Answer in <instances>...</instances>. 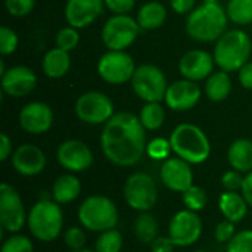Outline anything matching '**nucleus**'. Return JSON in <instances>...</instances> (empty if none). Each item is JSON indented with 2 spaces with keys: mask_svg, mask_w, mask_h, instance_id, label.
<instances>
[{
  "mask_svg": "<svg viewBox=\"0 0 252 252\" xmlns=\"http://www.w3.org/2000/svg\"><path fill=\"white\" fill-rule=\"evenodd\" d=\"M146 128L139 115L118 112L103 126L100 148L109 162L118 167L136 165L146 152Z\"/></svg>",
  "mask_w": 252,
  "mask_h": 252,
  "instance_id": "nucleus-1",
  "label": "nucleus"
},
{
  "mask_svg": "<svg viewBox=\"0 0 252 252\" xmlns=\"http://www.w3.org/2000/svg\"><path fill=\"white\" fill-rule=\"evenodd\" d=\"M227 21L226 9L217 0H205L188 15L186 32L195 41L213 43L226 32Z\"/></svg>",
  "mask_w": 252,
  "mask_h": 252,
  "instance_id": "nucleus-2",
  "label": "nucleus"
},
{
  "mask_svg": "<svg viewBox=\"0 0 252 252\" xmlns=\"http://www.w3.org/2000/svg\"><path fill=\"white\" fill-rule=\"evenodd\" d=\"M252 52V41L250 35L239 28L226 31L217 41L214 47V62L216 65L226 71H239L247 62H250Z\"/></svg>",
  "mask_w": 252,
  "mask_h": 252,
  "instance_id": "nucleus-3",
  "label": "nucleus"
},
{
  "mask_svg": "<svg viewBox=\"0 0 252 252\" xmlns=\"http://www.w3.org/2000/svg\"><path fill=\"white\" fill-rule=\"evenodd\" d=\"M173 152L189 164H202L210 158L211 143L204 130L190 123L179 124L170 134Z\"/></svg>",
  "mask_w": 252,
  "mask_h": 252,
  "instance_id": "nucleus-4",
  "label": "nucleus"
},
{
  "mask_svg": "<svg viewBox=\"0 0 252 252\" xmlns=\"http://www.w3.org/2000/svg\"><path fill=\"white\" fill-rule=\"evenodd\" d=\"M27 224L31 235L41 242L58 239L63 226V216L59 204L49 199H40L31 207Z\"/></svg>",
  "mask_w": 252,
  "mask_h": 252,
  "instance_id": "nucleus-5",
  "label": "nucleus"
},
{
  "mask_svg": "<svg viewBox=\"0 0 252 252\" xmlns=\"http://www.w3.org/2000/svg\"><path fill=\"white\" fill-rule=\"evenodd\" d=\"M77 216L81 226L90 232L102 233L115 229L118 224V210L115 204L103 195L86 198L80 205Z\"/></svg>",
  "mask_w": 252,
  "mask_h": 252,
  "instance_id": "nucleus-6",
  "label": "nucleus"
},
{
  "mask_svg": "<svg viewBox=\"0 0 252 252\" xmlns=\"http://www.w3.org/2000/svg\"><path fill=\"white\" fill-rule=\"evenodd\" d=\"M133 92L145 103L149 102H162L168 89L165 74L161 68L152 63L139 65L131 78Z\"/></svg>",
  "mask_w": 252,
  "mask_h": 252,
  "instance_id": "nucleus-7",
  "label": "nucleus"
},
{
  "mask_svg": "<svg viewBox=\"0 0 252 252\" xmlns=\"http://www.w3.org/2000/svg\"><path fill=\"white\" fill-rule=\"evenodd\" d=\"M140 25L130 15H112L102 27V41L108 50H126L140 32Z\"/></svg>",
  "mask_w": 252,
  "mask_h": 252,
  "instance_id": "nucleus-8",
  "label": "nucleus"
},
{
  "mask_svg": "<svg viewBox=\"0 0 252 252\" xmlns=\"http://www.w3.org/2000/svg\"><path fill=\"white\" fill-rule=\"evenodd\" d=\"M136 65L126 50H108L97 61L99 77L111 86H121L131 81Z\"/></svg>",
  "mask_w": 252,
  "mask_h": 252,
  "instance_id": "nucleus-9",
  "label": "nucleus"
},
{
  "mask_svg": "<svg viewBox=\"0 0 252 252\" xmlns=\"http://www.w3.org/2000/svg\"><path fill=\"white\" fill-rule=\"evenodd\" d=\"M75 115L86 124H106L115 114L112 100L102 92H86L74 105Z\"/></svg>",
  "mask_w": 252,
  "mask_h": 252,
  "instance_id": "nucleus-10",
  "label": "nucleus"
},
{
  "mask_svg": "<svg viewBox=\"0 0 252 252\" xmlns=\"http://www.w3.org/2000/svg\"><path fill=\"white\" fill-rule=\"evenodd\" d=\"M124 199L134 211L148 213L152 210L158 199V189L154 179L146 173L131 174L124 185Z\"/></svg>",
  "mask_w": 252,
  "mask_h": 252,
  "instance_id": "nucleus-11",
  "label": "nucleus"
},
{
  "mask_svg": "<svg viewBox=\"0 0 252 252\" xmlns=\"http://www.w3.org/2000/svg\"><path fill=\"white\" fill-rule=\"evenodd\" d=\"M27 214L19 193L7 183L0 185V226L9 233H18L27 223Z\"/></svg>",
  "mask_w": 252,
  "mask_h": 252,
  "instance_id": "nucleus-12",
  "label": "nucleus"
},
{
  "mask_svg": "<svg viewBox=\"0 0 252 252\" xmlns=\"http://www.w3.org/2000/svg\"><path fill=\"white\" fill-rule=\"evenodd\" d=\"M202 235V221L195 211L183 210L173 216L168 224V236L176 247H190L198 242Z\"/></svg>",
  "mask_w": 252,
  "mask_h": 252,
  "instance_id": "nucleus-13",
  "label": "nucleus"
},
{
  "mask_svg": "<svg viewBox=\"0 0 252 252\" xmlns=\"http://www.w3.org/2000/svg\"><path fill=\"white\" fill-rule=\"evenodd\" d=\"M58 162L71 173H80L92 167L93 152L81 140L69 139L59 145L56 152Z\"/></svg>",
  "mask_w": 252,
  "mask_h": 252,
  "instance_id": "nucleus-14",
  "label": "nucleus"
},
{
  "mask_svg": "<svg viewBox=\"0 0 252 252\" xmlns=\"http://www.w3.org/2000/svg\"><path fill=\"white\" fill-rule=\"evenodd\" d=\"M165 105L171 111L185 112L198 105L201 100V87L196 81L182 78L168 84L165 93Z\"/></svg>",
  "mask_w": 252,
  "mask_h": 252,
  "instance_id": "nucleus-15",
  "label": "nucleus"
},
{
  "mask_svg": "<svg viewBox=\"0 0 252 252\" xmlns=\"http://www.w3.org/2000/svg\"><path fill=\"white\" fill-rule=\"evenodd\" d=\"M214 56L202 49H192L186 52L179 61V71L183 78L192 81L207 80L214 72Z\"/></svg>",
  "mask_w": 252,
  "mask_h": 252,
  "instance_id": "nucleus-16",
  "label": "nucleus"
},
{
  "mask_svg": "<svg viewBox=\"0 0 252 252\" xmlns=\"http://www.w3.org/2000/svg\"><path fill=\"white\" fill-rule=\"evenodd\" d=\"M18 121L24 131L43 134L49 131L53 124V111L44 102H30L19 111Z\"/></svg>",
  "mask_w": 252,
  "mask_h": 252,
  "instance_id": "nucleus-17",
  "label": "nucleus"
},
{
  "mask_svg": "<svg viewBox=\"0 0 252 252\" xmlns=\"http://www.w3.org/2000/svg\"><path fill=\"white\" fill-rule=\"evenodd\" d=\"M37 86L35 72L24 65H15L1 75V90L10 97L28 96Z\"/></svg>",
  "mask_w": 252,
  "mask_h": 252,
  "instance_id": "nucleus-18",
  "label": "nucleus"
},
{
  "mask_svg": "<svg viewBox=\"0 0 252 252\" xmlns=\"http://www.w3.org/2000/svg\"><path fill=\"white\" fill-rule=\"evenodd\" d=\"M192 164L188 161L174 157L164 161L161 167V180L173 192H185L193 186V171Z\"/></svg>",
  "mask_w": 252,
  "mask_h": 252,
  "instance_id": "nucleus-19",
  "label": "nucleus"
},
{
  "mask_svg": "<svg viewBox=\"0 0 252 252\" xmlns=\"http://www.w3.org/2000/svg\"><path fill=\"white\" fill-rule=\"evenodd\" d=\"M105 0H66L65 19L68 25L81 30L92 25L103 12Z\"/></svg>",
  "mask_w": 252,
  "mask_h": 252,
  "instance_id": "nucleus-20",
  "label": "nucleus"
},
{
  "mask_svg": "<svg viewBox=\"0 0 252 252\" xmlns=\"http://www.w3.org/2000/svg\"><path fill=\"white\" fill-rule=\"evenodd\" d=\"M46 155L35 145H21L12 154V165L15 171L25 177L40 174L46 167Z\"/></svg>",
  "mask_w": 252,
  "mask_h": 252,
  "instance_id": "nucleus-21",
  "label": "nucleus"
},
{
  "mask_svg": "<svg viewBox=\"0 0 252 252\" xmlns=\"http://www.w3.org/2000/svg\"><path fill=\"white\" fill-rule=\"evenodd\" d=\"M41 68L44 75H47L49 78H62L63 75L68 74L69 68H71V58H69V52L62 50L59 47H53L50 50H47L43 56L41 61Z\"/></svg>",
  "mask_w": 252,
  "mask_h": 252,
  "instance_id": "nucleus-22",
  "label": "nucleus"
},
{
  "mask_svg": "<svg viewBox=\"0 0 252 252\" xmlns=\"http://www.w3.org/2000/svg\"><path fill=\"white\" fill-rule=\"evenodd\" d=\"M219 208L226 220L236 224L245 219L248 213V202L245 201L244 195L226 190L224 193H221L219 199Z\"/></svg>",
  "mask_w": 252,
  "mask_h": 252,
  "instance_id": "nucleus-23",
  "label": "nucleus"
},
{
  "mask_svg": "<svg viewBox=\"0 0 252 252\" xmlns=\"http://www.w3.org/2000/svg\"><path fill=\"white\" fill-rule=\"evenodd\" d=\"M227 159L233 170L241 173L252 171V142L248 139H236L227 151Z\"/></svg>",
  "mask_w": 252,
  "mask_h": 252,
  "instance_id": "nucleus-24",
  "label": "nucleus"
},
{
  "mask_svg": "<svg viewBox=\"0 0 252 252\" xmlns=\"http://www.w3.org/2000/svg\"><path fill=\"white\" fill-rule=\"evenodd\" d=\"M167 19V7L157 0L148 1L145 3L136 16L137 24L140 25L142 30H157L159 27H162V24Z\"/></svg>",
  "mask_w": 252,
  "mask_h": 252,
  "instance_id": "nucleus-25",
  "label": "nucleus"
},
{
  "mask_svg": "<svg viewBox=\"0 0 252 252\" xmlns=\"http://www.w3.org/2000/svg\"><path fill=\"white\" fill-rule=\"evenodd\" d=\"M81 193V183L74 174L59 176L52 188V195L58 204H69L75 201Z\"/></svg>",
  "mask_w": 252,
  "mask_h": 252,
  "instance_id": "nucleus-26",
  "label": "nucleus"
},
{
  "mask_svg": "<svg viewBox=\"0 0 252 252\" xmlns=\"http://www.w3.org/2000/svg\"><path fill=\"white\" fill-rule=\"evenodd\" d=\"M205 94L211 102H223L229 97L232 92V80L229 72L220 69L214 71L205 80Z\"/></svg>",
  "mask_w": 252,
  "mask_h": 252,
  "instance_id": "nucleus-27",
  "label": "nucleus"
},
{
  "mask_svg": "<svg viewBox=\"0 0 252 252\" xmlns=\"http://www.w3.org/2000/svg\"><path fill=\"white\" fill-rule=\"evenodd\" d=\"M159 233V224L157 219L149 213H140L134 221V235L139 242L151 245Z\"/></svg>",
  "mask_w": 252,
  "mask_h": 252,
  "instance_id": "nucleus-28",
  "label": "nucleus"
},
{
  "mask_svg": "<svg viewBox=\"0 0 252 252\" xmlns=\"http://www.w3.org/2000/svg\"><path fill=\"white\" fill-rule=\"evenodd\" d=\"M139 118L146 130L155 131L161 128L165 121V109L161 105V102H149L142 106Z\"/></svg>",
  "mask_w": 252,
  "mask_h": 252,
  "instance_id": "nucleus-29",
  "label": "nucleus"
},
{
  "mask_svg": "<svg viewBox=\"0 0 252 252\" xmlns=\"http://www.w3.org/2000/svg\"><path fill=\"white\" fill-rule=\"evenodd\" d=\"M227 18L236 25L252 24V0H229L226 6Z\"/></svg>",
  "mask_w": 252,
  "mask_h": 252,
  "instance_id": "nucleus-30",
  "label": "nucleus"
},
{
  "mask_svg": "<svg viewBox=\"0 0 252 252\" xmlns=\"http://www.w3.org/2000/svg\"><path fill=\"white\" fill-rule=\"evenodd\" d=\"M123 248V235L117 229L102 232L96 241V252H121Z\"/></svg>",
  "mask_w": 252,
  "mask_h": 252,
  "instance_id": "nucleus-31",
  "label": "nucleus"
},
{
  "mask_svg": "<svg viewBox=\"0 0 252 252\" xmlns=\"http://www.w3.org/2000/svg\"><path fill=\"white\" fill-rule=\"evenodd\" d=\"M182 199H183L185 207L188 210H190V211H195V213L196 211H202L207 207V202H208L207 192L202 188L195 186V185L183 192Z\"/></svg>",
  "mask_w": 252,
  "mask_h": 252,
  "instance_id": "nucleus-32",
  "label": "nucleus"
},
{
  "mask_svg": "<svg viewBox=\"0 0 252 252\" xmlns=\"http://www.w3.org/2000/svg\"><path fill=\"white\" fill-rule=\"evenodd\" d=\"M55 41H56V47H59L62 50H66V52H71L80 43V32H78L77 28H74L71 25L63 27L56 32Z\"/></svg>",
  "mask_w": 252,
  "mask_h": 252,
  "instance_id": "nucleus-33",
  "label": "nucleus"
},
{
  "mask_svg": "<svg viewBox=\"0 0 252 252\" xmlns=\"http://www.w3.org/2000/svg\"><path fill=\"white\" fill-rule=\"evenodd\" d=\"M171 143L170 139L164 137H155L146 145V154L157 161H165L168 159V155L171 152Z\"/></svg>",
  "mask_w": 252,
  "mask_h": 252,
  "instance_id": "nucleus-34",
  "label": "nucleus"
},
{
  "mask_svg": "<svg viewBox=\"0 0 252 252\" xmlns=\"http://www.w3.org/2000/svg\"><path fill=\"white\" fill-rule=\"evenodd\" d=\"M18 44H19L18 34L12 28L3 25L0 28V53H1V56L12 55L18 49Z\"/></svg>",
  "mask_w": 252,
  "mask_h": 252,
  "instance_id": "nucleus-35",
  "label": "nucleus"
},
{
  "mask_svg": "<svg viewBox=\"0 0 252 252\" xmlns=\"http://www.w3.org/2000/svg\"><path fill=\"white\" fill-rule=\"evenodd\" d=\"M0 252H34V247L27 236L13 235L3 242Z\"/></svg>",
  "mask_w": 252,
  "mask_h": 252,
  "instance_id": "nucleus-36",
  "label": "nucleus"
},
{
  "mask_svg": "<svg viewBox=\"0 0 252 252\" xmlns=\"http://www.w3.org/2000/svg\"><path fill=\"white\" fill-rule=\"evenodd\" d=\"M226 252H252V230H241L227 244Z\"/></svg>",
  "mask_w": 252,
  "mask_h": 252,
  "instance_id": "nucleus-37",
  "label": "nucleus"
},
{
  "mask_svg": "<svg viewBox=\"0 0 252 252\" xmlns=\"http://www.w3.org/2000/svg\"><path fill=\"white\" fill-rule=\"evenodd\" d=\"M35 6V0H4V7L9 15L22 18L32 12Z\"/></svg>",
  "mask_w": 252,
  "mask_h": 252,
  "instance_id": "nucleus-38",
  "label": "nucleus"
},
{
  "mask_svg": "<svg viewBox=\"0 0 252 252\" xmlns=\"http://www.w3.org/2000/svg\"><path fill=\"white\" fill-rule=\"evenodd\" d=\"M63 242L69 248V251L83 250L86 245V235L80 227H69L63 233Z\"/></svg>",
  "mask_w": 252,
  "mask_h": 252,
  "instance_id": "nucleus-39",
  "label": "nucleus"
},
{
  "mask_svg": "<svg viewBox=\"0 0 252 252\" xmlns=\"http://www.w3.org/2000/svg\"><path fill=\"white\" fill-rule=\"evenodd\" d=\"M244 176L241 171H236V170H229L223 174L221 177V185L226 190L229 192H238V190H242V186H244Z\"/></svg>",
  "mask_w": 252,
  "mask_h": 252,
  "instance_id": "nucleus-40",
  "label": "nucleus"
},
{
  "mask_svg": "<svg viewBox=\"0 0 252 252\" xmlns=\"http://www.w3.org/2000/svg\"><path fill=\"white\" fill-rule=\"evenodd\" d=\"M236 235V230H235V223L229 221V220H223L217 224L216 227V232H214V236H216V241L220 242V244H229L233 236Z\"/></svg>",
  "mask_w": 252,
  "mask_h": 252,
  "instance_id": "nucleus-41",
  "label": "nucleus"
},
{
  "mask_svg": "<svg viewBox=\"0 0 252 252\" xmlns=\"http://www.w3.org/2000/svg\"><path fill=\"white\" fill-rule=\"evenodd\" d=\"M136 0H105V7L112 15H128L133 10Z\"/></svg>",
  "mask_w": 252,
  "mask_h": 252,
  "instance_id": "nucleus-42",
  "label": "nucleus"
},
{
  "mask_svg": "<svg viewBox=\"0 0 252 252\" xmlns=\"http://www.w3.org/2000/svg\"><path fill=\"white\" fill-rule=\"evenodd\" d=\"M176 248V244L170 236H158L152 244H151V251L152 252H173Z\"/></svg>",
  "mask_w": 252,
  "mask_h": 252,
  "instance_id": "nucleus-43",
  "label": "nucleus"
},
{
  "mask_svg": "<svg viewBox=\"0 0 252 252\" xmlns=\"http://www.w3.org/2000/svg\"><path fill=\"white\" fill-rule=\"evenodd\" d=\"M195 3H196V0H170L171 9L179 15L190 13L195 9Z\"/></svg>",
  "mask_w": 252,
  "mask_h": 252,
  "instance_id": "nucleus-44",
  "label": "nucleus"
},
{
  "mask_svg": "<svg viewBox=\"0 0 252 252\" xmlns=\"http://www.w3.org/2000/svg\"><path fill=\"white\" fill-rule=\"evenodd\" d=\"M239 83L244 89L252 90V62H247L239 71H238Z\"/></svg>",
  "mask_w": 252,
  "mask_h": 252,
  "instance_id": "nucleus-45",
  "label": "nucleus"
},
{
  "mask_svg": "<svg viewBox=\"0 0 252 252\" xmlns=\"http://www.w3.org/2000/svg\"><path fill=\"white\" fill-rule=\"evenodd\" d=\"M12 155V140L6 133L0 134V161H6Z\"/></svg>",
  "mask_w": 252,
  "mask_h": 252,
  "instance_id": "nucleus-46",
  "label": "nucleus"
},
{
  "mask_svg": "<svg viewBox=\"0 0 252 252\" xmlns=\"http://www.w3.org/2000/svg\"><path fill=\"white\" fill-rule=\"evenodd\" d=\"M242 195L245 198V201L248 202V205L252 207V171L247 173L245 179H244V186H242Z\"/></svg>",
  "mask_w": 252,
  "mask_h": 252,
  "instance_id": "nucleus-47",
  "label": "nucleus"
},
{
  "mask_svg": "<svg viewBox=\"0 0 252 252\" xmlns=\"http://www.w3.org/2000/svg\"><path fill=\"white\" fill-rule=\"evenodd\" d=\"M69 252H96V251H92V250H86V248H83V250H77V251H69Z\"/></svg>",
  "mask_w": 252,
  "mask_h": 252,
  "instance_id": "nucleus-48",
  "label": "nucleus"
},
{
  "mask_svg": "<svg viewBox=\"0 0 252 252\" xmlns=\"http://www.w3.org/2000/svg\"><path fill=\"white\" fill-rule=\"evenodd\" d=\"M195 252H208V251H205V250H196Z\"/></svg>",
  "mask_w": 252,
  "mask_h": 252,
  "instance_id": "nucleus-49",
  "label": "nucleus"
}]
</instances>
